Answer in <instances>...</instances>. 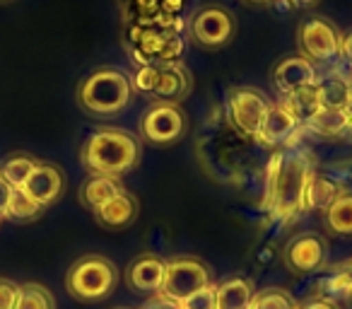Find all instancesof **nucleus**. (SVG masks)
<instances>
[{
    "label": "nucleus",
    "mask_w": 352,
    "mask_h": 309,
    "mask_svg": "<svg viewBox=\"0 0 352 309\" xmlns=\"http://www.w3.org/2000/svg\"><path fill=\"white\" fill-rule=\"evenodd\" d=\"M215 290L217 283H210L198 290V292L188 295L182 302V309H215Z\"/></svg>",
    "instance_id": "obj_28"
},
{
    "label": "nucleus",
    "mask_w": 352,
    "mask_h": 309,
    "mask_svg": "<svg viewBox=\"0 0 352 309\" xmlns=\"http://www.w3.org/2000/svg\"><path fill=\"white\" fill-rule=\"evenodd\" d=\"M166 275V261L157 254H140L123 270V283L135 295H155L162 290Z\"/></svg>",
    "instance_id": "obj_11"
},
{
    "label": "nucleus",
    "mask_w": 352,
    "mask_h": 309,
    "mask_svg": "<svg viewBox=\"0 0 352 309\" xmlns=\"http://www.w3.org/2000/svg\"><path fill=\"white\" fill-rule=\"evenodd\" d=\"M345 304L352 309V285H350V290H347V297H345Z\"/></svg>",
    "instance_id": "obj_37"
},
{
    "label": "nucleus",
    "mask_w": 352,
    "mask_h": 309,
    "mask_svg": "<svg viewBox=\"0 0 352 309\" xmlns=\"http://www.w3.org/2000/svg\"><path fill=\"white\" fill-rule=\"evenodd\" d=\"M212 283L210 268L196 256H174L166 261V275L162 292L169 295L176 302H184L188 295L198 292L201 288Z\"/></svg>",
    "instance_id": "obj_6"
},
{
    "label": "nucleus",
    "mask_w": 352,
    "mask_h": 309,
    "mask_svg": "<svg viewBox=\"0 0 352 309\" xmlns=\"http://www.w3.org/2000/svg\"><path fill=\"white\" fill-rule=\"evenodd\" d=\"M268 97L256 87H234L230 89V99H227V114L230 121L234 123L236 131L244 136L256 138L261 131L265 114H268Z\"/></svg>",
    "instance_id": "obj_10"
},
{
    "label": "nucleus",
    "mask_w": 352,
    "mask_h": 309,
    "mask_svg": "<svg viewBox=\"0 0 352 309\" xmlns=\"http://www.w3.org/2000/svg\"><path fill=\"white\" fill-rule=\"evenodd\" d=\"M256 288L244 275H232L217 283L215 290V309H249Z\"/></svg>",
    "instance_id": "obj_17"
},
{
    "label": "nucleus",
    "mask_w": 352,
    "mask_h": 309,
    "mask_svg": "<svg viewBox=\"0 0 352 309\" xmlns=\"http://www.w3.org/2000/svg\"><path fill=\"white\" fill-rule=\"evenodd\" d=\"M184 131H186V116L179 104L157 102L140 118L142 140L152 145H171L184 136Z\"/></svg>",
    "instance_id": "obj_8"
},
{
    "label": "nucleus",
    "mask_w": 352,
    "mask_h": 309,
    "mask_svg": "<svg viewBox=\"0 0 352 309\" xmlns=\"http://www.w3.org/2000/svg\"><path fill=\"white\" fill-rule=\"evenodd\" d=\"M20 297V285L10 278H0V309H15Z\"/></svg>",
    "instance_id": "obj_29"
},
{
    "label": "nucleus",
    "mask_w": 352,
    "mask_h": 309,
    "mask_svg": "<svg viewBox=\"0 0 352 309\" xmlns=\"http://www.w3.org/2000/svg\"><path fill=\"white\" fill-rule=\"evenodd\" d=\"M10 196H12V187L6 182V179L0 177V220L6 217V211H8V203H10Z\"/></svg>",
    "instance_id": "obj_32"
},
{
    "label": "nucleus",
    "mask_w": 352,
    "mask_h": 309,
    "mask_svg": "<svg viewBox=\"0 0 352 309\" xmlns=\"http://www.w3.org/2000/svg\"><path fill=\"white\" fill-rule=\"evenodd\" d=\"M121 273L116 264L102 254H87L78 259L65 273V290L73 299L94 304L107 299L116 290Z\"/></svg>",
    "instance_id": "obj_3"
},
{
    "label": "nucleus",
    "mask_w": 352,
    "mask_h": 309,
    "mask_svg": "<svg viewBox=\"0 0 352 309\" xmlns=\"http://www.w3.org/2000/svg\"><path fill=\"white\" fill-rule=\"evenodd\" d=\"M140 309H182V302H176V299H171L169 295H164L160 290V292L150 295V297L142 302Z\"/></svg>",
    "instance_id": "obj_30"
},
{
    "label": "nucleus",
    "mask_w": 352,
    "mask_h": 309,
    "mask_svg": "<svg viewBox=\"0 0 352 309\" xmlns=\"http://www.w3.org/2000/svg\"><path fill=\"white\" fill-rule=\"evenodd\" d=\"M236 32L234 15L220 6H208L198 10L191 20V39L201 49H222Z\"/></svg>",
    "instance_id": "obj_9"
},
{
    "label": "nucleus",
    "mask_w": 352,
    "mask_h": 309,
    "mask_svg": "<svg viewBox=\"0 0 352 309\" xmlns=\"http://www.w3.org/2000/svg\"><path fill=\"white\" fill-rule=\"evenodd\" d=\"M294 118L297 123L302 121H309L316 111H321V102H318V89L316 85H309L304 89H297V92L287 94L285 102H280Z\"/></svg>",
    "instance_id": "obj_24"
},
{
    "label": "nucleus",
    "mask_w": 352,
    "mask_h": 309,
    "mask_svg": "<svg viewBox=\"0 0 352 309\" xmlns=\"http://www.w3.org/2000/svg\"><path fill=\"white\" fill-rule=\"evenodd\" d=\"M323 227L336 237H352V191H342L323 211Z\"/></svg>",
    "instance_id": "obj_20"
},
{
    "label": "nucleus",
    "mask_w": 352,
    "mask_h": 309,
    "mask_svg": "<svg viewBox=\"0 0 352 309\" xmlns=\"http://www.w3.org/2000/svg\"><path fill=\"white\" fill-rule=\"evenodd\" d=\"M121 191H123L121 179L102 177V174H89V177L82 182V187H80L78 198L87 211H97L102 203H107L109 198H113Z\"/></svg>",
    "instance_id": "obj_18"
},
{
    "label": "nucleus",
    "mask_w": 352,
    "mask_h": 309,
    "mask_svg": "<svg viewBox=\"0 0 352 309\" xmlns=\"http://www.w3.org/2000/svg\"><path fill=\"white\" fill-rule=\"evenodd\" d=\"M138 213H140L138 198L123 189L121 193H116V196L109 198L107 203H102L97 211H92V215H94V222H97L102 230L121 232L138 220Z\"/></svg>",
    "instance_id": "obj_12"
},
{
    "label": "nucleus",
    "mask_w": 352,
    "mask_h": 309,
    "mask_svg": "<svg viewBox=\"0 0 352 309\" xmlns=\"http://www.w3.org/2000/svg\"><path fill=\"white\" fill-rule=\"evenodd\" d=\"M350 114H352V107H350ZM345 140L352 142V121H350V128H347V133H345Z\"/></svg>",
    "instance_id": "obj_38"
},
{
    "label": "nucleus",
    "mask_w": 352,
    "mask_h": 309,
    "mask_svg": "<svg viewBox=\"0 0 352 309\" xmlns=\"http://www.w3.org/2000/svg\"><path fill=\"white\" fill-rule=\"evenodd\" d=\"M41 213H44V208L36 201H32L22 189H12L10 203H8V211H6V220L32 222V220H36V217H41Z\"/></svg>",
    "instance_id": "obj_25"
},
{
    "label": "nucleus",
    "mask_w": 352,
    "mask_h": 309,
    "mask_svg": "<svg viewBox=\"0 0 352 309\" xmlns=\"http://www.w3.org/2000/svg\"><path fill=\"white\" fill-rule=\"evenodd\" d=\"M157 75H160V68H152V65H147V68H142L140 73H138L135 83L140 89H145V92H152L157 85Z\"/></svg>",
    "instance_id": "obj_31"
},
{
    "label": "nucleus",
    "mask_w": 352,
    "mask_h": 309,
    "mask_svg": "<svg viewBox=\"0 0 352 309\" xmlns=\"http://www.w3.org/2000/svg\"><path fill=\"white\" fill-rule=\"evenodd\" d=\"M249 309H299V304L287 290L265 288V290H261V292L256 290Z\"/></svg>",
    "instance_id": "obj_27"
},
{
    "label": "nucleus",
    "mask_w": 352,
    "mask_h": 309,
    "mask_svg": "<svg viewBox=\"0 0 352 309\" xmlns=\"http://www.w3.org/2000/svg\"><path fill=\"white\" fill-rule=\"evenodd\" d=\"M311 174L307 155H299V152L285 155L270 179V211L278 217H289L302 211L304 189Z\"/></svg>",
    "instance_id": "obj_4"
},
{
    "label": "nucleus",
    "mask_w": 352,
    "mask_h": 309,
    "mask_svg": "<svg viewBox=\"0 0 352 309\" xmlns=\"http://www.w3.org/2000/svg\"><path fill=\"white\" fill-rule=\"evenodd\" d=\"M78 104L92 116H111L128 107L133 97V83L118 68H97L80 80Z\"/></svg>",
    "instance_id": "obj_2"
},
{
    "label": "nucleus",
    "mask_w": 352,
    "mask_h": 309,
    "mask_svg": "<svg viewBox=\"0 0 352 309\" xmlns=\"http://www.w3.org/2000/svg\"><path fill=\"white\" fill-rule=\"evenodd\" d=\"M318 0H289V6L292 8H311V6H316Z\"/></svg>",
    "instance_id": "obj_35"
},
{
    "label": "nucleus",
    "mask_w": 352,
    "mask_h": 309,
    "mask_svg": "<svg viewBox=\"0 0 352 309\" xmlns=\"http://www.w3.org/2000/svg\"><path fill=\"white\" fill-rule=\"evenodd\" d=\"M299 309H340V304L328 302V299H323V297H314V299H307L304 304H299Z\"/></svg>",
    "instance_id": "obj_33"
},
{
    "label": "nucleus",
    "mask_w": 352,
    "mask_h": 309,
    "mask_svg": "<svg viewBox=\"0 0 352 309\" xmlns=\"http://www.w3.org/2000/svg\"><path fill=\"white\" fill-rule=\"evenodd\" d=\"M191 87H193V78L184 65H164V68H160L152 94H155L157 102L179 104L182 99H186Z\"/></svg>",
    "instance_id": "obj_16"
},
{
    "label": "nucleus",
    "mask_w": 352,
    "mask_h": 309,
    "mask_svg": "<svg viewBox=\"0 0 352 309\" xmlns=\"http://www.w3.org/2000/svg\"><path fill=\"white\" fill-rule=\"evenodd\" d=\"M297 44L304 58L326 63L340 54V32L323 17H307L297 27Z\"/></svg>",
    "instance_id": "obj_7"
},
{
    "label": "nucleus",
    "mask_w": 352,
    "mask_h": 309,
    "mask_svg": "<svg viewBox=\"0 0 352 309\" xmlns=\"http://www.w3.org/2000/svg\"><path fill=\"white\" fill-rule=\"evenodd\" d=\"M321 109H350L352 107V83L345 78H328L316 83Z\"/></svg>",
    "instance_id": "obj_23"
},
{
    "label": "nucleus",
    "mask_w": 352,
    "mask_h": 309,
    "mask_svg": "<svg viewBox=\"0 0 352 309\" xmlns=\"http://www.w3.org/2000/svg\"><path fill=\"white\" fill-rule=\"evenodd\" d=\"M280 259L292 275L316 273L328 261V239L316 230L299 232L283 246Z\"/></svg>",
    "instance_id": "obj_5"
},
{
    "label": "nucleus",
    "mask_w": 352,
    "mask_h": 309,
    "mask_svg": "<svg viewBox=\"0 0 352 309\" xmlns=\"http://www.w3.org/2000/svg\"><path fill=\"white\" fill-rule=\"evenodd\" d=\"M342 193L340 184H336L331 177H323V174H311L304 189L302 198V211H316L323 213L338 196Z\"/></svg>",
    "instance_id": "obj_19"
},
{
    "label": "nucleus",
    "mask_w": 352,
    "mask_h": 309,
    "mask_svg": "<svg viewBox=\"0 0 352 309\" xmlns=\"http://www.w3.org/2000/svg\"><path fill=\"white\" fill-rule=\"evenodd\" d=\"M41 160H36L34 155H27V152H15L10 158H6L0 162V177L6 179L12 189H22L30 179V174L39 167Z\"/></svg>",
    "instance_id": "obj_22"
},
{
    "label": "nucleus",
    "mask_w": 352,
    "mask_h": 309,
    "mask_svg": "<svg viewBox=\"0 0 352 309\" xmlns=\"http://www.w3.org/2000/svg\"><path fill=\"white\" fill-rule=\"evenodd\" d=\"M350 121V109H321V111H316L309 118V126L326 138H345Z\"/></svg>",
    "instance_id": "obj_21"
},
{
    "label": "nucleus",
    "mask_w": 352,
    "mask_h": 309,
    "mask_svg": "<svg viewBox=\"0 0 352 309\" xmlns=\"http://www.w3.org/2000/svg\"><path fill=\"white\" fill-rule=\"evenodd\" d=\"M338 56H340L345 63L352 65V32H347V34L340 36V54Z\"/></svg>",
    "instance_id": "obj_34"
},
{
    "label": "nucleus",
    "mask_w": 352,
    "mask_h": 309,
    "mask_svg": "<svg viewBox=\"0 0 352 309\" xmlns=\"http://www.w3.org/2000/svg\"><path fill=\"white\" fill-rule=\"evenodd\" d=\"M297 118L287 111L280 102H270L268 114H265L263 123H261V131L256 136V140L265 147H280L289 140V138L297 133Z\"/></svg>",
    "instance_id": "obj_15"
},
{
    "label": "nucleus",
    "mask_w": 352,
    "mask_h": 309,
    "mask_svg": "<svg viewBox=\"0 0 352 309\" xmlns=\"http://www.w3.org/2000/svg\"><path fill=\"white\" fill-rule=\"evenodd\" d=\"M140 160V140L123 128H99L80 147V162L87 174L121 179L131 174Z\"/></svg>",
    "instance_id": "obj_1"
},
{
    "label": "nucleus",
    "mask_w": 352,
    "mask_h": 309,
    "mask_svg": "<svg viewBox=\"0 0 352 309\" xmlns=\"http://www.w3.org/2000/svg\"><path fill=\"white\" fill-rule=\"evenodd\" d=\"M63 189H65V177L60 172V167H56L51 162H39V167L30 174L22 191L46 211V208L54 206L63 196Z\"/></svg>",
    "instance_id": "obj_13"
},
{
    "label": "nucleus",
    "mask_w": 352,
    "mask_h": 309,
    "mask_svg": "<svg viewBox=\"0 0 352 309\" xmlns=\"http://www.w3.org/2000/svg\"><path fill=\"white\" fill-rule=\"evenodd\" d=\"M246 3H251V6H268L273 0H246Z\"/></svg>",
    "instance_id": "obj_36"
},
{
    "label": "nucleus",
    "mask_w": 352,
    "mask_h": 309,
    "mask_svg": "<svg viewBox=\"0 0 352 309\" xmlns=\"http://www.w3.org/2000/svg\"><path fill=\"white\" fill-rule=\"evenodd\" d=\"M270 78H273L275 87L287 97V94L297 92V89L316 85V68L304 56H289V58H283L280 63L273 65Z\"/></svg>",
    "instance_id": "obj_14"
},
{
    "label": "nucleus",
    "mask_w": 352,
    "mask_h": 309,
    "mask_svg": "<svg viewBox=\"0 0 352 309\" xmlns=\"http://www.w3.org/2000/svg\"><path fill=\"white\" fill-rule=\"evenodd\" d=\"M15 309H56V297L46 285L25 283L20 285V297H17Z\"/></svg>",
    "instance_id": "obj_26"
}]
</instances>
